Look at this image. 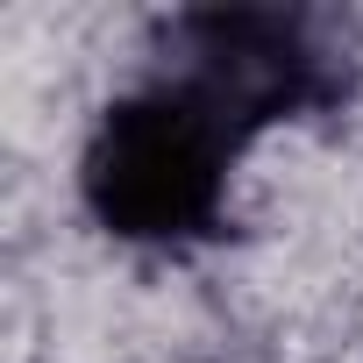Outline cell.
I'll return each mask as SVG.
<instances>
[{"mask_svg":"<svg viewBox=\"0 0 363 363\" xmlns=\"http://www.w3.org/2000/svg\"><path fill=\"white\" fill-rule=\"evenodd\" d=\"M235 121L200 86H157L121 100L86 150V200L128 242L200 235L228 193Z\"/></svg>","mask_w":363,"mask_h":363,"instance_id":"6da1fadb","label":"cell"}]
</instances>
